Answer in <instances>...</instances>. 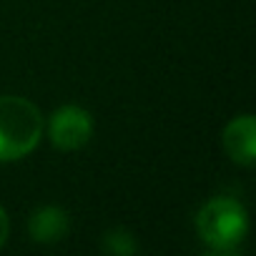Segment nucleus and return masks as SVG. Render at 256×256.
I'll return each mask as SVG.
<instances>
[{
  "label": "nucleus",
  "instance_id": "20e7f679",
  "mask_svg": "<svg viewBox=\"0 0 256 256\" xmlns=\"http://www.w3.org/2000/svg\"><path fill=\"white\" fill-rule=\"evenodd\" d=\"M221 144L226 156L238 166L256 164V118L251 113H241L231 118L221 134Z\"/></svg>",
  "mask_w": 256,
  "mask_h": 256
},
{
  "label": "nucleus",
  "instance_id": "7ed1b4c3",
  "mask_svg": "<svg viewBox=\"0 0 256 256\" xmlns=\"http://www.w3.org/2000/svg\"><path fill=\"white\" fill-rule=\"evenodd\" d=\"M43 136H48L50 146L58 151H78L93 136V116L83 106L66 103L50 113Z\"/></svg>",
  "mask_w": 256,
  "mask_h": 256
},
{
  "label": "nucleus",
  "instance_id": "39448f33",
  "mask_svg": "<svg viewBox=\"0 0 256 256\" xmlns=\"http://www.w3.org/2000/svg\"><path fill=\"white\" fill-rule=\"evenodd\" d=\"M70 231V216L63 206H38L28 218V234L36 244H58Z\"/></svg>",
  "mask_w": 256,
  "mask_h": 256
},
{
  "label": "nucleus",
  "instance_id": "423d86ee",
  "mask_svg": "<svg viewBox=\"0 0 256 256\" xmlns=\"http://www.w3.org/2000/svg\"><path fill=\"white\" fill-rule=\"evenodd\" d=\"M100 248L106 254H110V256H134L138 251V241H136V236L128 231V228L116 226V228H108L103 234Z\"/></svg>",
  "mask_w": 256,
  "mask_h": 256
},
{
  "label": "nucleus",
  "instance_id": "f03ea898",
  "mask_svg": "<svg viewBox=\"0 0 256 256\" xmlns=\"http://www.w3.org/2000/svg\"><path fill=\"white\" fill-rule=\"evenodd\" d=\"M46 131L40 108L26 96H0V164L30 156Z\"/></svg>",
  "mask_w": 256,
  "mask_h": 256
},
{
  "label": "nucleus",
  "instance_id": "0eeeda50",
  "mask_svg": "<svg viewBox=\"0 0 256 256\" xmlns=\"http://www.w3.org/2000/svg\"><path fill=\"white\" fill-rule=\"evenodd\" d=\"M8 234H10V218H8L6 208L0 206V248L6 246V241H8Z\"/></svg>",
  "mask_w": 256,
  "mask_h": 256
},
{
  "label": "nucleus",
  "instance_id": "f257e3e1",
  "mask_svg": "<svg viewBox=\"0 0 256 256\" xmlns=\"http://www.w3.org/2000/svg\"><path fill=\"white\" fill-rule=\"evenodd\" d=\"M196 234L211 254L236 256L248 236V214L238 198L214 196L196 214Z\"/></svg>",
  "mask_w": 256,
  "mask_h": 256
}]
</instances>
